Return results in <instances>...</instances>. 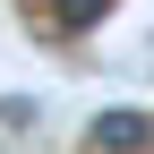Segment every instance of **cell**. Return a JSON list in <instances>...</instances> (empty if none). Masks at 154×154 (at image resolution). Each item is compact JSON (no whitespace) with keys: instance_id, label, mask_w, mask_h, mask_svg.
<instances>
[{"instance_id":"2","label":"cell","mask_w":154,"mask_h":154,"mask_svg":"<svg viewBox=\"0 0 154 154\" xmlns=\"http://www.w3.org/2000/svg\"><path fill=\"white\" fill-rule=\"evenodd\" d=\"M103 9H111V0H51V17H60L69 34H86V26H103Z\"/></svg>"},{"instance_id":"1","label":"cell","mask_w":154,"mask_h":154,"mask_svg":"<svg viewBox=\"0 0 154 154\" xmlns=\"http://www.w3.org/2000/svg\"><path fill=\"white\" fill-rule=\"evenodd\" d=\"M86 146H94V154H146V146H154V120L128 111V103H111V111H94Z\"/></svg>"}]
</instances>
